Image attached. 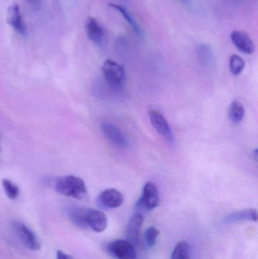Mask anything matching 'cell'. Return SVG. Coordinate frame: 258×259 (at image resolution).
I'll return each mask as SVG.
<instances>
[{
  "instance_id": "obj_2",
  "label": "cell",
  "mask_w": 258,
  "mask_h": 259,
  "mask_svg": "<svg viewBox=\"0 0 258 259\" xmlns=\"http://www.w3.org/2000/svg\"><path fill=\"white\" fill-rule=\"evenodd\" d=\"M103 76L109 86L114 89L122 88L125 80V70L122 65L112 59H107L103 64Z\"/></svg>"
},
{
  "instance_id": "obj_18",
  "label": "cell",
  "mask_w": 258,
  "mask_h": 259,
  "mask_svg": "<svg viewBox=\"0 0 258 259\" xmlns=\"http://www.w3.org/2000/svg\"><path fill=\"white\" fill-rule=\"evenodd\" d=\"M230 120L234 124H239L243 120L245 115V109L243 105L240 102L235 100L230 105V112H229Z\"/></svg>"
},
{
  "instance_id": "obj_4",
  "label": "cell",
  "mask_w": 258,
  "mask_h": 259,
  "mask_svg": "<svg viewBox=\"0 0 258 259\" xmlns=\"http://www.w3.org/2000/svg\"><path fill=\"white\" fill-rule=\"evenodd\" d=\"M150 121L156 131L166 140L167 143L174 144V136L168 121L160 111L151 109L148 112Z\"/></svg>"
},
{
  "instance_id": "obj_21",
  "label": "cell",
  "mask_w": 258,
  "mask_h": 259,
  "mask_svg": "<svg viewBox=\"0 0 258 259\" xmlns=\"http://www.w3.org/2000/svg\"><path fill=\"white\" fill-rule=\"evenodd\" d=\"M2 183H3V188H4L5 193L8 198L12 200L16 199L19 196V188L18 186L9 179H3Z\"/></svg>"
},
{
  "instance_id": "obj_23",
  "label": "cell",
  "mask_w": 258,
  "mask_h": 259,
  "mask_svg": "<svg viewBox=\"0 0 258 259\" xmlns=\"http://www.w3.org/2000/svg\"><path fill=\"white\" fill-rule=\"evenodd\" d=\"M56 259H74V257L65 253L63 251L58 250L56 252Z\"/></svg>"
},
{
  "instance_id": "obj_8",
  "label": "cell",
  "mask_w": 258,
  "mask_h": 259,
  "mask_svg": "<svg viewBox=\"0 0 258 259\" xmlns=\"http://www.w3.org/2000/svg\"><path fill=\"white\" fill-rule=\"evenodd\" d=\"M230 37L235 47L242 53L250 55L255 51L254 42L246 32L242 30H233Z\"/></svg>"
},
{
  "instance_id": "obj_14",
  "label": "cell",
  "mask_w": 258,
  "mask_h": 259,
  "mask_svg": "<svg viewBox=\"0 0 258 259\" xmlns=\"http://www.w3.org/2000/svg\"><path fill=\"white\" fill-rule=\"evenodd\" d=\"M85 29L89 40L97 44L102 41L105 35L104 30L95 18L88 17L85 23Z\"/></svg>"
},
{
  "instance_id": "obj_15",
  "label": "cell",
  "mask_w": 258,
  "mask_h": 259,
  "mask_svg": "<svg viewBox=\"0 0 258 259\" xmlns=\"http://www.w3.org/2000/svg\"><path fill=\"white\" fill-rule=\"evenodd\" d=\"M89 208L74 207L68 210V215L73 223L81 228H86L87 225V212Z\"/></svg>"
},
{
  "instance_id": "obj_20",
  "label": "cell",
  "mask_w": 258,
  "mask_h": 259,
  "mask_svg": "<svg viewBox=\"0 0 258 259\" xmlns=\"http://www.w3.org/2000/svg\"><path fill=\"white\" fill-rule=\"evenodd\" d=\"M198 58L200 62L204 66H208L212 63L213 61V54L209 46L202 44L198 47Z\"/></svg>"
},
{
  "instance_id": "obj_16",
  "label": "cell",
  "mask_w": 258,
  "mask_h": 259,
  "mask_svg": "<svg viewBox=\"0 0 258 259\" xmlns=\"http://www.w3.org/2000/svg\"><path fill=\"white\" fill-rule=\"evenodd\" d=\"M109 6L121 14L123 18H124V19L127 21V22L128 23L129 25H130V27L133 29V31H134V33H136V35H138L139 36H142V30H141L139 24L136 22L134 18L132 17V15H130V12L127 11V9H126L125 7L121 6V5L115 4V3H110Z\"/></svg>"
},
{
  "instance_id": "obj_1",
  "label": "cell",
  "mask_w": 258,
  "mask_h": 259,
  "mask_svg": "<svg viewBox=\"0 0 258 259\" xmlns=\"http://www.w3.org/2000/svg\"><path fill=\"white\" fill-rule=\"evenodd\" d=\"M56 190L63 196L82 199L87 194L84 181L79 177L68 175L59 178L56 183Z\"/></svg>"
},
{
  "instance_id": "obj_12",
  "label": "cell",
  "mask_w": 258,
  "mask_h": 259,
  "mask_svg": "<svg viewBox=\"0 0 258 259\" xmlns=\"http://www.w3.org/2000/svg\"><path fill=\"white\" fill-rule=\"evenodd\" d=\"M257 210L254 208H247L230 213L224 218L222 222L226 225H232L245 222H257Z\"/></svg>"
},
{
  "instance_id": "obj_3",
  "label": "cell",
  "mask_w": 258,
  "mask_h": 259,
  "mask_svg": "<svg viewBox=\"0 0 258 259\" xmlns=\"http://www.w3.org/2000/svg\"><path fill=\"white\" fill-rule=\"evenodd\" d=\"M159 205V193L157 186L153 182H147L144 185L142 195L136 202L138 211H148L156 208Z\"/></svg>"
},
{
  "instance_id": "obj_24",
  "label": "cell",
  "mask_w": 258,
  "mask_h": 259,
  "mask_svg": "<svg viewBox=\"0 0 258 259\" xmlns=\"http://www.w3.org/2000/svg\"><path fill=\"white\" fill-rule=\"evenodd\" d=\"M26 1L28 2L31 5H36L38 3V0H26Z\"/></svg>"
},
{
  "instance_id": "obj_19",
  "label": "cell",
  "mask_w": 258,
  "mask_h": 259,
  "mask_svg": "<svg viewBox=\"0 0 258 259\" xmlns=\"http://www.w3.org/2000/svg\"><path fill=\"white\" fill-rule=\"evenodd\" d=\"M244 59L238 55H232L230 59V69L233 75H239L245 68Z\"/></svg>"
},
{
  "instance_id": "obj_17",
  "label": "cell",
  "mask_w": 258,
  "mask_h": 259,
  "mask_svg": "<svg viewBox=\"0 0 258 259\" xmlns=\"http://www.w3.org/2000/svg\"><path fill=\"white\" fill-rule=\"evenodd\" d=\"M191 247L188 242L180 241L176 245L171 253V259H190Z\"/></svg>"
},
{
  "instance_id": "obj_9",
  "label": "cell",
  "mask_w": 258,
  "mask_h": 259,
  "mask_svg": "<svg viewBox=\"0 0 258 259\" xmlns=\"http://www.w3.org/2000/svg\"><path fill=\"white\" fill-rule=\"evenodd\" d=\"M143 216L140 213H136L130 218L127 228H126V236L127 240L133 246L139 244L140 238L141 230L143 225Z\"/></svg>"
},
{
  "instance_id": "obj_11",
  "label": "cell",
  "mask_w": 258,
  "mask_h": 259,
  "mask_svg": "<svg viewBox=\"0 0 258 259\" xmlns=\"http://www.w3.org/2000/svg\"><path fill=\"white\" fill-rule=\"evenodd\" d=\"M7 22L20 34L26 35L27 33V29L23 21L19 6L16 3H12L8 8Z\"/></svg>"
},
{
  "instance_id": "obj_7",
  "label": "cell",
  "mask_w": 258,
  "mask_h": 259,
  "mask_svg": "<svg viewBox=\"0 0 258 259\" xmlns=\"http://www.w3.org/2000/svg\"><path fill=\"white\" fill-rule=\"evenodd\" d=\"M97 202L101 208L105 209L119 208L124 202V196L116 189H107L100 193Z\"/></svg>"
},
{
  "instance_id": "obj_6",
  "label": "cell",
  "mask_w": 258,
  "mask_h": 259,
  "mask_svg": "<svg viewBox=\"0 0 258 259\" xmlns=\"http://www.w3.org/2000/svg\"><path fill=\"white\" fill-rule=\"evenodd\" d=\"M13 227L18 238L27 249L33 251H38L41 249L40 243L37 237L28 227L21 222H15Z\"/></svg>"
},
{
  "instance_id": "obj_5",
  "label": "cell",
  "mask_w": 258,
  "mask_h": 259,
  "mask_svg": "<svg viewBox=\"0 0 258 259\" xmlns=\"http://www.w3.org/2000/svg\"><path fill=\"white\" fill-rule=\"evenodd\" d=\"M108 252L118 259H136L134 246L128 240H117L109 243Z\"/></svg>"
},
{
  "instance_id": "obj_25",
  "label": "cell",
  "mask_w": 258,
  "mask_h": 259,
  "mask_svg": "<svg viewBox=\"0 0 258 259\" xmlns=\"http://www.w3.org/2000/svg\"><path fill=\"white\" fill-rule=\"evenodd\" d=\"M181 1L184 2V3H189V0H181Z\"/></svg>"
},
{
  "instance_id": "obj_13",
  "label": "cell",
  "mask_w": 258,
  "mask_h": 259,
  "mask_svg": "<svg viewBox=\"0 0 258 259\" xmlns=\"http://www.w3.org/2000/svg\"><path fill=\"white\" fill-rule=\"evenodd\" d=\"M87 225L96 233H102L108 227V219L106 214L99 210L89 208L87 212Z\"/></svg>"
},
{
  "instance_id": "obj_10",
  "label": "cell",
  "mask_w": 258,
  "mask_h": 259,
  "mask_svg": "<svg viewBox=\"0 0 258 259\" xmlns=\"http://www.w3.org/2000/svg\"><path fill=\"white\" fill-rule=\"evenodd\" d=\"M101 131L111 143L118 147L125 148L129 145L128 140L121 130L112 123L103 122L101 125Z\"/></svg>"
},
{
  "instance_id": "obj_22",
  "label": "cell",
  "mask_w": 258,
  "mask_h": 259,
  "mask_svg": "<svg viewBox=\"0 0 258 259\" xmlns=\"http://www.w3.org/2000/svg\"><path fill=\"white\" fill-rule=\"evenodd\" d=\"M159 234H160V232H159V229L156 228V227L151 226L145 230L144 237H145V243H146L147 246L148 248L154 246V245L156 244V242H157V239L159 237Z\"/></svg>"
}]
</instances>
